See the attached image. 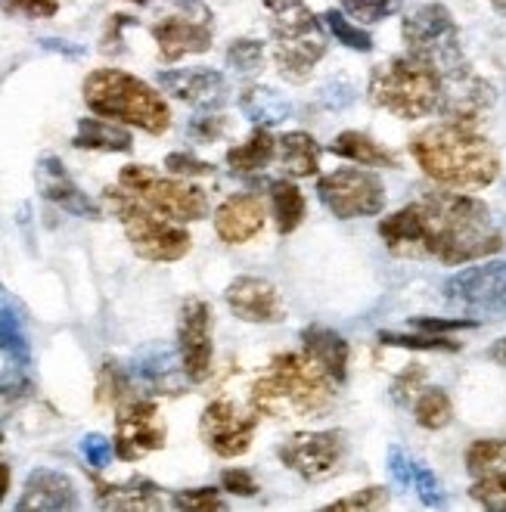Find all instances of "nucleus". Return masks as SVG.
<instances>
[{"mask_svg": "<svg viewBox=\"0 0 506 512\" xmlns=\"http://www.w3.org/2000/svg\"><path fill=\"white\" fill-rule=\"evenodd\" d=\"M379 236L398 258H438L448 267L494 258L503 249L491 208L466 193H426L382 218Z\"/></svg>", "mask_w": 506, "mask_h": 512, "instance_id": "1", "label": "nucleus"}, {"mask_svg": "<svg viewBox=\"0 0 506 512\" xmlns=\"http://www.w3.org/2000/svg\"><path fill=\"white\" fill-rule=\"evenodd\" d=\"M410 156L429 180L457 193L485 190L500 174L494 143L475 131V125L451 122V118L416 134L410 140Z\"/></svg>", "mask_w": 506, "mask_h": 512, "instance_id": "2", "label": "nucleus"}, {"mask_svg": "<svg viewBox=\"0 0 506 512\" xmlns=\"http://www.w3.org/2000/svg\"><path fill=\"white\" fill-rule=\"evenodd\" d=\"M336 382L302 351H280L267 373L252 385V410L258 416L283 419L289 413L320 419L336 401Z\"/></svg>", "mask_w": 506, "mask_h": 512, "instance_id": "3", "label": "nucleus"}, {"mask_svg": "<svg viewBox=\"0 0 506 512\" xmlns=\"http://www.w3.org/2000/svg\"><path fill=\"white\" fill-rule=\"evenodd\" d=\"M81 94L84 106L100 118L134 125L156 137L171 128V109L159 90L122 69H94L84 78Z\"/></svg>", "mask_w": 506, "mask_h": 512, "instance_id": "4", "label": "nucleus"}, {"mask_svg": "<svg viewBox=\"0 0 506 512\" xmlns=\"http://www.w3.org/2000/svg\"><path fill=\"white\" fill-rule=\"evenodd\" d=\"M367 94L373 106L404 118V122H413V118L438 112L441 72L413 53L392 56L373 69Z\"/></svg>", "mask_w": 506, "mask_h": 512, "instance_id": "5", "label": "nucleus"}, {"mask_svg": "<svg viewBox=\"0 0 506 512\" xmlns=\"http://www.w3.org/2000/svg\"><path fill=\"white\" fill-rule=\"evenodd\" d=\"M103 202L109 205V212L122 221L125 236L143 261L153 264H171L190 255L193 236L165 215H159L156 208H150L143 199L128 193L125 187H106Z\"/></svg>", "mask_w": 506, "mask_h": 512, "instance_id": "6", "label": "nucleus"}, {"mask_svg": "<svg viewBox=\"0 0 506 512\" xmlns=\"http://www.w3.org/2000/svg\"><path fill=\"white\" fill-rule=\"evenodd\" d=\"M271 41H274V66L283 81L305 84L314 75V66L326 56V28L305 4L274 13L271 19Z\"/></svg>", "mask_w": 506, "mask_h": 512, "instance_id": "7", "label": "nucleus"}, {"mask_svg": "<svg viewBox=\"0 0 506 512\" xmlns=\"http://www.w3.org/2000/svg\"><path fill=\"white\" fill-rule=\"evenodd\" d=\"M401 38L407 44V53L426 59L441 75L469 66L460 44V28L444 4H423L410 10L401 22Z\"/></svg>", "mask_w": 506, "mask_h": 512, "instance_id": "8", "label": "nucleus"}, {"mask_svg": "<svg viewBox=\"0 0 506 512\" xmlns=\"http://www.w3.org/2000/svg\"><path fill=\"white\" fill-rule=\"evenodd\" d=\"M118 187H125L128 193H134L150 208H156L159 215L177 224L208 218V196L202 187L177 177H162L146 165H125L122 174H118Z\"/></svg>", "mask_w": 506, "mask_h": 512, "instance_id": "9", "label": "nucleus"}, {"mask_svg": "<svg viewBox=\"0 0 506 512\" xmlns=\"http://www.w3.org/2000/svg\"><path fill=\"white\" fill-rule=\"evenodd\" d=\"M277 457L289 472L314 485V481H326L342 469L348 457V435L342 429L295 432L277 447Z\"/></svg>", "mask_w": 506, "mask_h": 512, "instance_id": "10", "label": "nucleus"}, {"mask_svg": "<svg viewBox=\"0 0 506 512\" xmlns=\"http://www.w3.org/2000/svg\"><path fill=\"white\" fill-rule=\"evenodd\" d=\"M317 196L339 221L373 218L385 208V187L373 171L339 168L317 180Z\"/></svg>", "mask_w": 506, "mask_h": 512, "instance_id": "11", "label": "nucleus"}, {"mask_svg": "<svg viewBox=\"0 0 506 512\" xmlns=\"http://www.w3.org/2000/svg\"><path fill=\"white\" fill-rule=\"evenodd\" d=\"M184 13L162 16L153 25V38L159 44V56L165 63H177L184 56H196L212 50L215 32H212V10L202 0H174Z\"/></svg>", "mask_w": 506, "mask_h": 512, "instance_id": "12", "label": "nucleus"}, {"mask_svg": "<svg viewBox=\"0 0 506 512\" xmlns=\"http://www.w3.org/2000/svg\"><path fill=\"white\" fill-rule=\"evenodd\" d=\"M444 298L475 317H497L506 311V261L463 267L444 283Z\"/></svg>", "mask_w": 506, "mask_h": 512, "instance_id": "13", "label": "nucleus"}, {"mask_svg": "<svg viewBox=\"0 0 506 512\" xmlns=\"http://www.w3.org/2000/svg\"><path fill=\"white\" fill-rule=\"evenodd\" d=\"M168 429L162 423V413L153 401L131 398L122 407H115V457L134 463L143 460L153 450H162Z\"/></svg>", "mask_w": 506, "mask_h": 512, "instance_id": "14", "label": "nucleus"}, {"mask_svg": "<svg viewBox=\"0 0 506 512\" xmlns=\"http://www.w3.org/2000/svg\"><path fill=\"white\" fill-rule=\"evenodd\" d=\"M255 429H258V413L255 410L243 413L233 401H224V398L208 404L199 419V435L205 447L224 460L243 457L255 441Z\"/></svg>", "mask_w": 506, "mask_h": 512, "instance_id": "15", "label": "nucleus"}, {"mask_svg": "<svg viewBox=\"0 0 506 512\" xmlns=\"http://www.w3.org/2000/svg\"><path fill=\"white\" fill-rule=\"evenodd\" d=\"M177 354L190 382H205L212 376V308L202 298H187L177 314Z\"/></svg>", "mask_w": 506, "mask_h": 512, "instance_id": "16", "label": "nucleus"}, {"mask_svg": "<svg viewBox=\"0 0 506 512\" xmlns=\"http://www.w3.org/2000/svg\"><path fill=\"white\" fill-rule=\"evenodd\" d=\"M472 475L469 497L494 512H506V438H479L466 450Z\"/></svg>", "mask_w": 506, "mask_h": 512, "instance_id": "17", "label": "nucleus"}, {"mask_svg": "<svg viewBox=\"0 0 506 512\" xmlns=\"http://www.w3.org/2000/svg\"><path fill=\"white\" fill-rule=\"evenodd\" d=\"M227 308L233 317L246 323H283L286 320V298L283 292L264 277H236L224 292Z\"/></svg>", "mask_w": 506, "mask_h": 512, "instance_id": "18", "label": "nucleus"}, {"mask_svg": "<svg viewBox=\"0 0 506 512\" xmlns=\"http://www.w3.org/2000/svg\"><path fill=\"white\" fill-rule=\"evenodd\" d=\"M159 87L174 100H181L199 112H215L227 103V78L208 66L196 69H165L159 72Z\"/></svg>", "mask_w": 506, "mask_h": 512, "instance_id": "19", "label": "nucleus"}, {"mask_svg": "<svg viewBox=\"0 0 506 512\" xmlns=\"http://www.w3.org/2000/svg\"><path fill=\"white\" fill-rule=\"evenodd\" d=\"M35 177H38V190H41V196H44L47 202L59 205L63 212H69V215H75V218H91V221H100V218H103L100 205L75 184L72 174L66 171V165L59 162L56 156H41Z\"/></svg>", "mask_w": 506, "mask_h": 512, "instance_id": "20", "label": "nucleus"}, {"mask_svg": "<svg viewBox=\"0 0 506 512\" xmlns=\"http://www.w3.org/2000/svg\"><path fill=\"white\" fill-rule=\"evenodd\" d=\"M264 199L255 193H233L215 208V233L227 246H243L264 230Z\"/></svg>", "mask_w": 506, "mask_h": 512, "instance_id": "21", "label": "nucleus"}, {"mask_svg": "<svg viewBox=\"0 0 506 512\" xmlns=\"http://www.w3.org/2000/svg\"><path fill=\"white\" fill-rule=\"evenodd\" d=\"M131 379L140 382L143 388H150L153 395H177L181 391V354L168 345H146L134 354L131 360Z\"/></svg>", "mask_w": 506, "mask_h": 512, "instance_id": "22", "label": "nucleus"}, {"mask_svg": "<svg viewBox=\"0 0 506 512\" xmlns=\"http://www.w3.org/2000/svg\"><path fill=\"white\" fill-rule=\"evenodd\" d=\"M16 509L19 512H28V509H38V512L78 509L75 481L66 472H56V469H35V472H28Z\"/></svg>", "mask_w": 506, "mask_h": 512, "instance_id": "23", "label": "nucleus"}, {"mask_svg": "<svg viewBox=\"0 0 506 512\" xmlns=\"http://www.w3.org/2000/svg\"><path fill=\"white\" fill-rule=\"evenodd\" d=\"M302 351L336 385H345V379H348V360H351V348H348L345 336H339L336 329L320 326V323L305 326V333H302Z\"/></svg>", "mask_w": 506, "mask_h": 512, "instance_id": "24", "label": "nucleus"}, {"mask_svg": "<svg viewBox=\"0 0 506 512\" xmlns=\"http://www.w3.org/2000/svg\"><path fill=\"white\" fill-rule=\"evenodd\" d=\"M25 308L22 301L0 283V354L10 360V367L32 364V342L25 333Z\"/></svg>", "mask_w": 506, "mask_h": 512, "instance_id": "25", "label": "nucleus"}, {"mask_svg": "<svg viewBox=\"0 0 506 512\" xmlns=\"http://www.w3.org/2000/svg\"><path fill=\"white\" fill-rule=\"evenodd\" d=\"M75 149H94V153H131L134 137L112 118H78V131L72 137Z\"/></svg>", "mask_w": 506, "mask_h": 512, "instance_id": "26", "label": "nucleus"}, {"mask_svg": "<svg viewBox=\"0 0 506 512\" xmlns=\"http://www.w3.org/2000/svg\"><path fill=\"white\" fill-rule=\"evenodd\" d=\"M97 503L103 509H162V494L150 478L134 475L122 485H97Z\"/></svg>", "mask_w": 506, "mask_h": 512, "instance_id": "27", "label": "nucleus"}, {"mask_svg": "<svg viewBox=\"0 0 506 512\" xmlns=\"http://www.w3.org/2000/svg\"><path fill=\"white\" fill-rule=\"evenodd\" d=\"M330 153L339 159L364 165V168H398V156L392 153V149H385L382 143H376L364 131H342L330 143Z\"/></svg>", "mask_w": 506, "mask_h": 512, "instance_id": "28", "label": "nucleus"}, {"mask_svg": "<svg viewBox=\"0 0 506 512\" xmlns=\"http://www.w3.org/2000/svg\"><path fill=\"white\" fill-rule=\"evenodd\" d=\"M277 159L292 177H314L320 171V146L305 131H289L277 137Z\"/></svg>", "mask_w": 506, "mask_h": 512, "instance_id": "29", "label": "nucleus"}, {"mask_svg": "<svg viewBox=\"0 0 506 512\" xmlns=\"http://www.w3.org/2000/svg\"><path fill=\"white\" fill-rule=\"evenodd\" d=\"M240 109H243V115L249 118V122L264 125V128L280 125V122H286V118L292 115L289 100L280 97L274 87H264V84H252V87L243 90V94H240Z\"/></svg>", "mask_w": 506, "mask_h": 512, "instance_id": "30", "label": "nucleus"}, {"mask_svg": "<svg viewBox=\"0 0 506 512\" xmlns=\"http://www.w3.org/2000/svg\"><path fill=\"white\" fill-rule=\"evenodd\" d=\"M271 215H274V224H277L280 236L295 233L302 227L305 215H308L305 193L299 190V184H292L289 177L274 180V184H271Z\"/></svg>", "mask_w": 506, "mask_h": 512, "instance_id": "31", "label": "nucleus"}, {"mask_svg": "<svg viewBox=\"0 0 506 512\" xmlns=\"http://www.w3.org/2000/svg\"><path fill=\"white\" fill-rule=\"evenodd\" d=\"M277 156V137L271 134V128L258 125L246 143H236L227 149V165L233 171H243V174H255L261 168H267V162H271Z\"/></svg>", "mask_w": 506, "mask_h": 512, "instance_id": "32", "label": "nucleus"}, {"mask_svg": "<svg viewBox=\"0 0 506 512\" xmlns=\"http://www.w3.org/2000/svg\"><path fill=\"white\" fill-rule=\"evenodd\" d=\"M413 419L416 426H423L429 432H438L444 426H451L454 419V404L444 388H420V395L413 398Z\"/></svg>", "mask_w": 506, "mask_h": 512, "instance_id": "33", "label": "nucleus"}, {"mask_svg": "<svg viewBox=\"0 0 506 512\" xmlns=\"http://www.w3.org/2000/svg\"><path fill=\"white\" fill-rule=\"evenodd\" d=\"M131 398H134L131 370H125L122 364H115V360H103V367L97 373V401L103 407H122Z\"/></svg>", "mask_w": 506, "mask_h": 512, "instance_id": "34", "label": "nucleus"}, {"mask_svg": "<svg viewBox=\"0 0 506 512\" xmlns=\"http://www.w3.org/2000/svg\"><path fill=\"white\" fill-rule=\"evenodd\" d=\"M320 19H323V25L333 32V38H339V44H345V47H351V50H357V53H370V50H373L370 32H367L364 25L351 22V16H348L345 10H326Z\"/></svg>", "mask_w": 506, "mask_h": 512, "instance_id": "35", "label": "nucleus"}, {"mask_svg": "<svg viewBox=\"0 0 506 512\" xmlns=\"http://www.w3.org/2000/svg\"><path fill=\"white\" fill-rule=\"evenodd\" d=\"M227 66L243 78L258 75L264 69V44L255 38H236L227 47Z\"/></svg>", "mask_w": 506, "mask_h": 512, "instance_id": "36", "label": "nucleus"}, {"mask_svg": "<svg viewBox=\"0 0 506 512\" xmlns=\"http://www.w3.org/2000/svg\"><path fill=\"white\" fill-rule=\"evenodd\" d=\"M379 342L389 348H410V351H460V342H454L448 336H432V333L404 336V333H389V329H382Z\"/></svg>", "mask_w": 506, "mask_h": 512, "instance_id": "37", "label": "nucleus"}, {"mask_svg": "<svg viewBox=\"0 0 506 512\" xmlns=\"http://www.w3.org/2000/svg\"><path fill=\"white\" fill-rule=\"evenodd\" d=\"M28 367H10L7 376H0V413H7V410H16L22 401L32 398V379L25 376Z\"/></svg>", "mask_w": 506, "mask_h": 512, "instance_id": "38", "label": "nucleus"}, {"mask_svg": "<svg viewBox=\"0 0 506 512\" xmlns=\"http://www.w3.org/2000/svg\"><path fill=\"white\" fill-rule=\"evenodd\" d=\"M342 10L351 16V19H361V22H382L395 16L404 0H339Z\"/></svg>", "mask_w": 506, "mask_h": 512, "instance_id": "39", "label": "nucleus"}, {"mask_svg": "<svg viewBox=\"0 0 506 512\" xmlns=\"http://www.w3.org/2000/svg\"><path fill=\"white\" fill-rule=\"evenodd\" d=\"M410 491H416V497H420L426 506H441L444 503V488H441V481L438 475L423 466L420 460H413V472H410Z\"/></svg>", "mask_w": 506, "mask_h": 512, "instance_id": "40", "label": "nucleus"}, {"mask_svg": "<svg viewBox=\"0 0 506 512\" xmlns=\"http://www.w3.org/2000/svg\"><path fill=\"white\" fill-rule=\"evenodd\" d=\"M174 509H190V512H215L227 509L224 497L215 488H190V491H177L171 500Z\"/></svg>", "mask_w": 506, "mask_h": 512, "instance_id": "41", "label": "nucleus"}, {"mask_svg": "<svg viewBox=\"0 0 506 512\" xmlns=\"http://www.w3.org/2000/svg\"><path fill=\"white\" fill-rule=\"evenodd\" d=\"M165 168L174 177H208V174H215L212 162H205V159L187 153V149H181V153H168L165 156Z\"/></svg>", "mask_w": 506, "mask_h": 512, "instance_id": "42", "label": "nucleus"}, {"mask_svg": "<svg viewBox=\"0 0 506 512\" xmlns=\"http://www.w3.org/2000/svg\"><path fill=\"white\" fill-rule=\"evenodd\" d=\"M385 506H389V491L376 485V488H361L351 497H342V500L330 503L326 509L339 512V509H385Z\"/></svg>", "mask_w": 506, "mask_h": 512, "instance_id": "43", "label": "nucleus"}, {"mask_svg": "<svg viewBox=\"0 0 506 512\" xmlns=\"http://www.w3.org/2000/svg\"><path fill=\"white\" fill-rule=\"evenodd\" d=\"M423 379H426V367L410 364L404 373L395 376V382H392V398L398 404H413V398L420 395V388H423Z\"/></svg>", "mask_w": 506, "mask_h": 512, "instance_id": "44", "label": "nucleus"}, {"mask_svg": "<svg viewBox=\"0 0 506 512\" xmlns=\"http://www.w3.org/2000/svg\"><path fill=\"white\" fill-rule=\"evenodd\" d=\"M224 131H227V118L224 115H215V112L196 115L193 122L187 125V134L196 143H215L218 137H224Z\"/></svg>", "mask_w": 506, "mask_h": 512, "instance_id": "45", "label": "nucleus"}, {"mask_svg": "<svg viewBox=\"0 0 506 512\" xmlns=\"http://www.w3.org/2000/svg\"><path fill=\"white\" fill-rule=\"evenodd\" d=\"M81 454H84V460L91 463L94 469H106L112 463V457H115V444L106 435L91 432V435L81 438Z\"/></svg>", "mask_w": 506, "mask_h": 512, "instance_id": "46", "label": "nucleus"}, {"mask_svg": "<svg viewBox=\"0 0 506 512\" xmlns=\"http://www.w3.org/2000/svg\"><path fill=\"white\" fill-rule=\"evenodd\" d=\"M410 326H413V329H420V333L448 336V333H460V329H472V326H479V320H472V317H457V320H438V317H410Z\"/></svg>", "mask_w": 506, "mask_h": 512, "instance_id": "47", "label": "nucleus"}, {"mask_svg": "<svg viewBox=\"0 0 506 512\" xmlns=\"http://www.w3.org/2000/svg\"><path fill=\"white\" fill-rule=\"evenodd\" d=\"M221 491L233 494V497H255L261 488H258V481L252 472L246 469H224L221 472Z\"/></svg>", "mask_w": 506, "mask_h": 512, "instance_id": "48", "label": "nucleus"}, {"mask_svg": "<svg viewBox=\"0 0 506 512\" xmlns=\"http://www.w3.org/2000/svg\"><path fill=\"white\" fill-rule=\"evenodd\" d=\"M128 25H134L131 16H122V13L109 16L106 32H103V53H118V50H122V28H128Z\"/></svg>", "mask_w": 506, "mask_h": 512, "instance_id": "49", "label": "nucleus"}, {"mask_svg": "<svg viewBox=\"0 0 506 512\" xmlns=\"http://www.w3.org/2000/svg\"><path fill=\"white\" fill-rule=\"evenodd\" d=\"M7 10L13 13H25V16H32V19H47L59 10L56 0H10Z\"/></svg>", "mask_w": 506, "mask_h": 512, "instance_id": "50", "label": "nucleus"}, {"mask_svg": "<svg viewBox=\"0 0 506 512\" xmlns=\"http://www.w3.org/2000/svg\"><path fill=\"white\" fill-rule=\"evenodd\" d=\"M41 47L50 50V53H66V56H81L84 53V47H78L72 41H59V38H44Z\"/></svg>", "mask_w": 506, "mask_h": 512, "instance_id": "51", "label": "nucleus"}, {"mask_svg": "<svg viewBox=\"0 0 506 512\" xmlns=\"http://www.w3.org/2000/svg\"><path fill=\"white\" fill-rule=\"evenodd\" d=\"M261 4L271 10V13H283V10H292V7L305 4V0H261Z\"/></svg>", "mask_w": 506, "mask_h": 512, "instance_id": "52", "label": "nucleus"}, {"mask_svg": "<svg viewBox=\"0 0 506 512\" xmlns=\"http://www.w3.org/2000/svg\"><path fill=\"white\" fill-rule=\"evenodd\" d=\"M10 481H13L10 466H7V463H0V503H4V497H7V491H10Z\"/></svg>", "mask_w": 506, "mask_h": 512, "instance_id": "53", "label": "nucleus"}, {"mask_svg": "<svg viewBox=\"0 0 506 512\" xmlns=\"http://www.w3.org/2000/svg\"><path fill=\"white\" fill-rule=\"evenodd\" d=\"M491 357H497V360H506V339H500V342L491 348Z\"/></svg>", "mask_w": 506, "mask_h": 512, "instance_id": "54", "label": "nucleus"}, {"mask_svg": "<svg viewBox=\"0 0 506 512\" xmlns=\"http://www.w3.org/2000/svg\"><path fill=\"white\" fill-rule=\"evenodd\" d=\"M491 4H494L497 13H506V0H491Z\"/></svg>", "mask_w": 506, "mask_h": 512, "instance_id": "55", "label": "nucleus"}, {"mask_svg": "<svg viewBox=\"0 0 506 512\" xmlns=\"http://www.w3.org/2000/svg\"><path fill=\"white\" fill-rule=\"evenodd\" d=\"M128 4H137V7H146V4H150V0H128Z\"/></svg>", "mask_w": 506, "mask_h": 512, "instance_id": "56", "label": "nucleus"}, {"mask_svg": "<svg viewBox=\"0 0 506 512\" xmlns=\"http://www.w3.org/2000/svg\"><path fill=\"white\" fill-rule=\"evenodd\" d=\"M0 441H4V435H0Z\"/></svg>", "mask_w": 506, "mask_h": 512, "instance_id": "57", "label": "nucleus"}]
</instances>
